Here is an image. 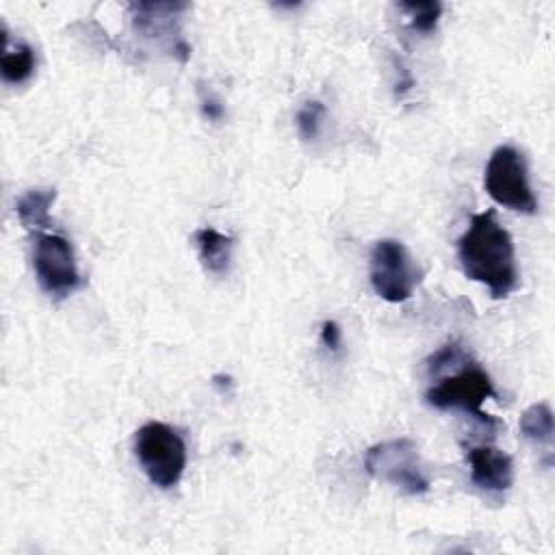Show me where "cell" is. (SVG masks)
Returning a JSON list of instances; mask_svg holds the SVG:
<instances>
[{
    "instance_id": "5",
    "label": "cell",
    "mask_w": 555,
    "mask_h": 555,
    "mask_svg": "<svg viewBox=\"0 0 555 555\" xmlns=\"http://www.w3.org/2000/svg\"><path fill=\"white\" fill-rule=\"evenodd\" d=\"M366 473L405 494H425L429 490V477L421 462L418 449L410 438H392L373 444L364 453Z\"/></svg>"
},
{
    "instance_id": "12",
    "label": "cell",
    "mask_w": 555,
    "mask_h": 555,
    "mask_svg": "<svg viewBox=\"0 0 555 555\" xmlns=\"http://www.w3.org/2000/svg\"><path fill=\"white\" fill-rule=\"evenodd\" d=\"M35 65H37L35 50L24 41L11 43L4 35V50H2V59H0L2 80L7 85H22L33 76Z\"/></svg>"
},
{
    "instance_id": "15",
    "label": "cell",
    "mask_w": 555,
    "mask_h": 555,
    "mask_svg": "<svg viewBox=\"0 0 555 555\" xmlns=\"http://www.w3.org/2000/svg\"><path fill=\"white\" fill-rule=\"evenodd\" d=\"M323 115H325V106L323 102L319 100H308L299 106L297 115H295V121H297V130H299V137L304 141H312L319 137V130H321V121H323Z\"/></svg>"
},
{
    "instance_id": "11",
    "label": "cell",
    "mask_w": 555,
    "mask_h": 555,
    "mask_svg": "<svg viewBox=\"0 0 555 555\" xmlns=\"http://www.w3.org/2000/svg\"><path fill=\"white\" fill-rule=\"evenodd\" d=\"M56 197L54 189H30L15 202V212L20 221L35 232H46L52 228L50 206Z\"/></svg>"
},
{
    "instance_id": "3",
    "label": "cell",
    "mask_w": 555,
    "mask_h": 555,
    "mask_svg": "<svg viewBox=\"0 0 555 555\" xmlns=\"http://www.w3.org/2000/svg\"><path fill=\"white\" fill-rule=\"evenodd\" d=\"M494 384L490 375L470 358L460 364V369L451 375L440 377L425 392V401L436 410H462L473 414L483 425H496V421L481 410V405L492 399Z\"/></svg>"
},
{
    "instance_id": "14",
    "label": "cell",
    "mask_w": 555,
    "mask_h": 555,
    "mask_svg": "<svg viewBox=\"0 0 555 555\" xmlns=\"http://www.w3.org/2000/svg\"><path fill=\"white\" fill-rule=\"evenodd\" d=\"M399 11L405 13L410 28L418 33H434L438 26V20L442 15V4L440 2H401Z\"/></svg>"
},
{
    "instance_id": "16",
    "label": "cell",
    "mask_w": 555,
    "mask_h": 555,
    "mask_svg": "<svg viewBox=\"0 0 555 555\" xmlns=\"http://www.w3.org/2000/svg\"><path fill=\"white\" fill-rule=\"evenodd\" d=\"M199 106H202V113L208 121H219L225 113L221 100L212 91H206V89L199 91Z\"/></svg>"
},
{
    "instance_id": "17",
    "label": "cell",
    "mask_w": 555,
    "mask_h": 555,
    "mask_svg": "<svg viewBox=\"0 0 555 555\" xmlns=\"http://www.w3.org/2000/svg\"><path fill=\"white\" fill-rule=\"evenodd\" d=\"M321 343H323V347H327L332 351L340 349L343 334H340V327H338L336 321H323V325H321Z\"/></svg>"
},
{
    "instance_id": "13",
    "label": "cell",
    "mask_w": 555,
    "mask_h": 555,
    "mask_svg": "<svg viewBox=\"0 0 555 555\" xmlns=\"http://www.w3.org/2000/svg\"><path fill=\"white\" fill-rule=\"evenodd\" d=\"M518 429L520 436L529 442L535 444H544L551 449L553 444V434H555V423H553V410L548 403L540 401L529 405L518 421Z\"/></svg>"
},
{
    "instance_id": "1",
    "label": "cell",
    "mask_w": 555,
    "mask_h": 555,
    "mask_svg": "<svg viewBox=\"0 0 555 555\" xmlns=\"http://www.w3.org/2000/svg\"><path fill=\"white\" fill-rule=\"evenodd\" d=\"M457 258L464 275L483 284L494 299H503L518 288L516 247L494 210L470 217L466 232L457 241Z\"/></svg>"
},
{
    "instance_id": "10",
    "label": "cell",
    "mask_w": 555,
    "mask_h": 555,
    "mask_svg": "<svg viewBox=\"0 0 555 555\" xmlns=\"http://www.w3.org/2000/svg\"><path fill=\"white\" fill-rule=\"evenodd\" d=\"M193 241L197 245L199 262L208 273L223 275L230 269L232 260V249H234V238L230 234H223L215 228H197L193 232Z\"/></svg>"
},
{
    "instance_id": "6",
    "label": "cell",
    "mask_w": 555,
    "mask_h": 555,
    "mask_svg": "<svg viewBox=\"0 0 555 555\" xmlns=\"http://www.w3.org/2000/svg\"><path fill=\"white\" fill-rule=\"evenodd\" d=\"M33 269L39 288L52 299H65L82 286L74 247L61 232H35Z\"/></svg>"
},
{
    "instance_id": "2",
    "label": "cell",
    "mask_w": 555,
    "mask_h": 555,
    "mask_svg": "<svg viewBox=\"0 0 555 555\" xmlns=\"http://www.w3.org/2000/svg\"><path fill=\"white\" fill-rule=\"evenodd\" d=\"M132 449L143 473L156 488L169 490L178 486L186 468V442L178 429L160 421H150L137 429Z\"/></svg>"
},
{
    "instance_id": "9",
    "label": "cell",
    "mask_w": 555,
    "mask_h": 555,
    "mask_svg": "<svg viewBox=\"0 0 555 555\" xmlns=\"http://www.w3.org/2000/svg\"><path fill=\"white\" fill-rule=\"evenodd\" d=\"M466 462L470 468V481L479 490L501 494L514 483V462L505 451L496 447H470L466 451Z\"/></svg>"
},
{
    "instance_id": "7",
    "label": "cell",
    "mask_w": 555,
    "mask_h": 555,
    "mask_svg": "<svg viewBox=\"0 0 555 555\" xmlns=\"http://www.w3.org/2000/svg\"><path fill=\"white\" fill-rule=\"evenodd\" d=\"M369 278L377 297L390 304H401L412 297L421 282V269L401 241L382 238L371 249Z\"/></svg>"
},
{
    "instance_id": "8",
    "label": "cell",
    "mask_w": 555,
    "mask_h": 555,
    "mask_svg": "<svg viewBox=\"0 0 555 555\" xmlns=\"http://www.w3.org/2000/svg\"><path fill=\"white\" fill-rule=\"evenodd\" d=\"M189 4L184 2H134L130 4L132 11V26L143 33L145 37H169L176 46L173 54L180 61L189 59V46L176 30L178 13L186 11Z\"/></svg>"
},
{
    "instance_id": "4",
    "label": "cell",
    "mask_w": 555,
    "mask_h": 555,
    "mask_svg": "<svg viewBox=\"0 0 555 555\" xmlns=\"http://www.w3.org/2000/svg\"><path fill=\"white\" fill-rule=\"evenodd\" d=\"M483 186L488 195L503 208L522 215L538 212V199L529 182L527 160L514 145H499L492 150L483 169Z\"/></svg>"
}]
</instances>
